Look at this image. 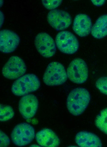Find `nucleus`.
Segmentation results:
<instances>
[{"mask_svg":"<svg viewBox=\"0 0 107 147\" xmlns=\"http://www.w3.org/2000/svg\"><path fill=\"white\" fill-rule=\"evenodd\" d=\"M95 86L101 93L107 95V76L102 77L98 79Z\"/></svg>","mask_w":107,"mask_h":147,"instance_id":"a211bd4d","label":"nucleus"},{"mask_svg":"<svg viewBox=\"0 0 107 147\" xmlns=\"http://www.w3.org/2000/svg\"><path fill=\"white\" fill-rule=\"evenodd\" d=\"M20 42L19 36L14 32L4 29L0 32V51L9 53L14 51Z\"/></svg>","mask_w":107,"mask_h":147,"instance_id":"9b49d317","label":"nucleus"},{"mask_svg":"<svg viewBox=\"0 0 107 147\" xmlns=\"http://www.w3.org/2000/svg\"><path fill=\"white\" fill-rule=\"evenodd\" d=\"M106 1H92V3L97 6H101L104 5Z\"/></svg>","mask_w":107,"mask_h":147,"instance_id":"412c9836","label":"nucleus"},{"mask_svg":"<svg viewBox=\"0 0 107 147\" xmlns=\"http://www.w3.org/2000/svg\"><path fill=\"white\" fill-rule=\"evenodd\" d=\"M36 142L41 147H57L60 143V138L54 131L49 128H44L36 133Z\"/></svg>","mask_w":107,"mask_h":147,"instance_id":"ddd939ff","label":"nucleus"},{"mask_svg":"<svg viewBox=\"0 0 107 147\" xmlns=\"http://www.w3.org/2000/svg\"><path fill=\"white\" fill-rule=\"evenodd\" d=\"M95 124L100 130L107 135V108L101 111L97 115Z\"/></svg>","mask_w":107,"mask_h":147,"instance_id":"dca6fc26","label":"nucleus"},{"mask_svg":"<svg viewBox=\"0 0 107 147\" xmlns=\"http://www.w3.org/2000/svg\"><path fill=\"white\" fill-rule=\"evenodd\" d=\"M55 42L59 50L66 54L76 53L79 48L78 39L76 36L69 31L59 32L56 36Z\"/></svg>","mask_w":107,"mask_h":147,"instance_id":"423d86ee","label":"nucleus"},{"mask_svg":"<svg viewBox=\"0 0 107 147\" xmlns=\"http://www.w3.org/2000/svg\"><path fill=\"white\" fill-rule=\"evenodd\" d=\"M26 69L24 60L17 56H13L9 59L4 65L2 72L4 77L14 80L24 76Z\"/></svg>","mask_w":107,"mask_h":147,"instance_id":"0eeeda50","label":"nucleus"},{"mask_svg":"<svg viewBox=\"0 0 107 147\" xmlns=\"http://www.w3.org/2000/svg\"><path fill=\"white\" fill-rule=\"evenodd\" d=\"M88 90L83 88H77L71 90L68 95L67 106L70 114L74 116L81 115L85 111L91 100Z\"/></svg>","mask_w":107,"mask_h":147,"instance_id":"f257e3e1","label":"nucleus"},{"mask_svg":"<svg viewBox=\"0 0 107 147\" xmlns=\"http://www.w3.org/2000/svg\"><path fill=\"white\" fill-rule=\"evenodd\" d=\"M47 20L50 26L58 31L69 28L72 22V18L69 13L57 9L49 11Z\"/></svg>","mask_w":107,"mask_h":147,"instance_id":"1a4fd4ad","label":"nucleus"},{"mask_svg":"<svg viewBox=\"0 0 107 147\" xmlns=\"http://www.w3.org/2000/svg\"><path fill=\"white\" fill-rule=\"evenodd\" d=\"M62 1H42V3L45 7L48 9L53 10L58 7Z\"/></svg>","mask_w":107,"mask_h":147,"instance_id":"6ab92c4d","label":"nucleus"},{"mask_svg":"<svg viewBox=\"0 0 107 147\" xmlns=\"http://www.w3.org/2000/svg\"><path fill=\"white\" fill-rule=\"evenodd\" d=\"M35 137V128L28 123H20L16 126L11 134L12 141L18 146H26L31 143Z\"/></svg>","mask_w":107,"mask_h":147,"instance_id":"20e7f679","label":"nucleus"},{"mask_svg":"<svg viewBox=\"0 0 107 147\" xmlns=\"http://www.w3.org/2000/svg\"><path fill=\"white\" fill-rule=\"evenodd\" d=\"M75 142L79 147H101V140L96 135L92 133L82 131L77 133L75 137Z\"/></svg>","mask_w":107,"mask_h":147,"instance_id":"4468645a","label":"nucleus"},{"mask_svg":"<svg viewBox=\"0 0 107 147\" xmlns=\"http://www.w3.org/2000/svg\"><path fill=\"white\" fill-rule=\"evenodd\" d=\"M0 121H6L12 119L14 116L15 112L11 106L1 104L0 105Z\"/></svg>","mask_w":107,"mask_h":147,"instance_id":"f3484780","label":"nucleus"},{"mask_svg":"<svg viewBox=\"0 0 107 147\" xmlns=\"http://www.w3.org/2000/svg\"><path fill=\"white\" fill-rule=\"evenodd\" d=\"M1 147H7L9 145L10 141L9 138L3 131L1 130Z\"/></svg>","mask_w":107,"mask_h":147,"instance_id":"aec40b11","label":"nucleus"},{"mask_svg":"<svg viewBox=\"0 0 107 147\" xmlns=\"http://www.w3.org/2000/svg\"><path fill=\"white\" fill-rule=\"evenodd\" d=\"M67 71L61 63L53 62L48 65L43 80L48 86H57L64 84L68 79Z\"/></svg>","mask_w":107,"mask_h":147,"instance_id":"7ed1b4c3","label":"nucleus"},{"mask_svg":"<svg viewBox=\"0 0 107 147\" xmlns=\"http://www.w3.org/2000/svg\"><path fill=\"white\" fill-rule=\"evenodd\" d=\"M91 19L87 15L79 13L75 17L72 29L81 37H86L91 33L92 28Z\"/></svg>","mask_w":107,"mask_h":147,"instance_id":"f8f14e48","label":"nucleus"},{"mask_svg":"<svg viewBox=\"0 0 107 147\" xmlns=\"http://www.w3.org/2000/svg\"><path fill=\"white\" fill-rule=\"evenodd\" d=\"M35 43L38 52L43 57L49 58L55 55L56 51V42L49 34L39 33L36 36Z\"/></svg>","mask_w":107,"mask_h":147,"instance_id":"6e6552de","label":"nucleus"},{"mask_svg":"<svg viewBox=\"0 0 107 147\" xmlns=\"http://www.w3.org/2000/svg\"><path fill=\"white\" fill-rule=\"evenodd\" d=\"M91 34L95 39H101L107 36V14L99 17L92 26Z\"/></svg>","mask_w":107,"mask_h":147,"instance_id":"2eb2a0df","label":"nucleus"},{"mask_svg":"<svg viewBox=\"0 0 107 147\" xmlns=\"http://www.w3.org/2000/svg\"><path fill=\"white\" fill-rule=\"evenodd\" d=\"M41 86L39 79L35 74H25L17 79L13 83L11 91L17 96H23L39 89Z\"/></svg>","mask_w":107,"mask_h":147,"instance_id":"f03ea898","label":"nucleus"},{"mask_svg":"<svg viewBox=\"0 0 107 147\" xmlns=\"http://www.w3.org/2000/svg\"><path fill=\"white\" fill-rule=\"evenodd\" d=\"M66 71L68 78L74 83L83 84L88 80L89 71L87 65L81 58H76L73 60Z\"/></svg>","mask_w":107,"mask_h":147,"instance_id":"39448f33","label":"nucleus"},{"mask_svg":"<svg viewBox=\"0 0 107 147\" xmlns=\"http://www.w3.org/2000/svg\"><path fill=\"white\" fill-rule=\"evenodd\" d=\"M39 104L38 99L35 95L28 94L23 96L19 104L20 114L25 119L32 118L37 112Z\"/></svg>","mask_w":107,"mask_h":147,"instance_id":"9d476101","label":"nucleus"}]
</instances>
